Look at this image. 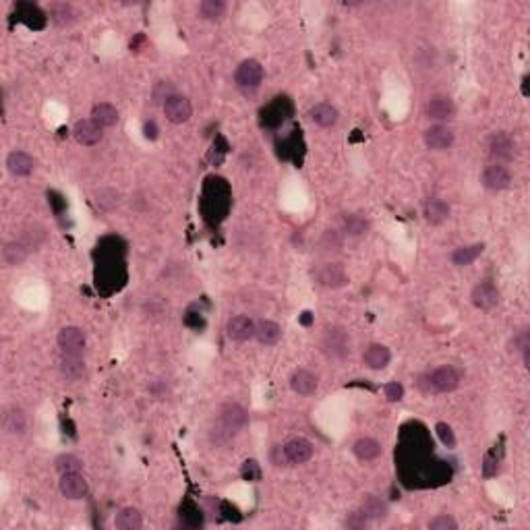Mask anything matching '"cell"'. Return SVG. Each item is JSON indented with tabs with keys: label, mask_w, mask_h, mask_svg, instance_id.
I'll list each match as a JSON object with an SVG mask.
<instances>
[{
	"label": "cell",
	"mask_w": 530,
	"mask_h": 530,
	"mask_svg": "<svg viewBox=\"0 0 530 530\" xmlns=\"http://www.w3.org/2000/svg\"><path fill=\"white\" fill-rule=\"evenodd\" d=\"M319 388V377L309 369H296L290 375V390L298 396H313Z\"/></svg>",
	"instance_id": "e0dca14e"
},
{
	"label": "cell",
	"mask_w": 530,
	"mask_h": 530,
	"mask_svg": "<svg viewBox=\"0 0 530 530\" xmlns=\"http://www.w3.org/2000/svg\"><path fill=\"white\" fill-rule=\"evenodd\" d=\"M480 182H483V186H487L489 191H503V189H508L510 182H512V172H510L508 166L493 162V164H489V166L483 170Z\"/></svg>",
	"instance_id": "30bf717a"
},
{
	"label": "cell",
	"mask_w": 530,
	"mask_h": 530,
	"mask_svg": "<svg viewBox=\"0 0 530 530\" xmlns=\"http://www.w3.org/2000/svg\"><path fill=\"white\" fill-rule=\"evenodd\" d=\"M358 512L367 518V522H381V520L388 518V503L381 501V499L375 497V495H369V497H365V501L360 503V510H358Z\"/></svg>",
	"instance_id": "484cf974"
},
{
	"label": "cell",
	"mask_w": 530,
	"mask_h": 530,
	"mask_svg": "<svg viewBox=\"0 0 530 530\" xmlns=\"http://www.w3.org/2000/svg\"><path fill=\"white\" fill-rule=\"evenodd\" d=\"M255 338H257L259 344H263V346H274V344H278L280 338H282V327H280L276 321L263 319V321L255 323Z\"/></svg>",
	"instance_id": "d4e9b609"
},
{
	"label": "cell",
	"mask_w": 530,
	"mask_h": 530,
	"mask_svg": "<svg viewBox=\"0 0 530 530\" xmlns=\"http://www.w3.org/2000/svg\"><path fill=\"white\" fill-rule=\"evenodd\" d=\"M73 137L77 143L81 145H98L102 139H104V128L98 126L91 118H83V120H77L75 126H73Z\"/></svg>",
	"instance_id": "8fae6325"
},
{
	"label": "cell",
	"mask_w": 530,
	"mask_h": 530,
	"mask_svg": "<svg viewBox=\"0 0 530 530\" xmlns=\"http://www.w3.org/2000/svg\"><path fill=\"white\" fill-rule=\"evenodd\" d=\"M54 469L60 472V474H66V472H81L83 469V462L73 456V454H62L54 460Z\"/></svg>",
	"instance_id": "836d02e7"
},
{
	"label": "cell",
	"mask_w": 530,
	"mask_h": 530,
	"mask_svg": "<svg viewBox=\"0 0 530 530\" xmlns=\"http://www.w3.org/2000/svg\"><path fill=\"white\" fill-rule=\"evenodd\" d=\"M425 145L433 152H446L454 145V133L452 128L443 124H435L425 131Z\"/></svg>",
	"instance_id": "2e32d148"
},
{
	"label": "cell",
	"mask_w": 530,
	"mask_h": 530,
	"mask_svg": "<svg viewBox=\"0 0 530 530\" xmlns=\"http://www.w3.org/2000/svg\"><path fill=\"white\" fill-rule=\"evenodd\" d=\"M319 348H321V353L325 354L327 358L344 360L351 354V334L344 327H340V325L327 327L323 332V336H321Z\"/></svg>",
	"instance_id": "7a4b0ae2"
},
{
	"label": "cell",
	"mask_w": 530,
	"mask_h": 530,
	"mask_svg": "<svg viewBox=\"0 0 530 530\" xmlns=\"http://www.w3.org/2000/svg\"><path fill=\"white\" fill-rule=\"evenodd\" d=\"M425 110H427V117L431 118V120H437V122H448L456 115V106H454L452 98L450 96H441V94L431 96Z\"/></svg>",
	"instance_id": "4fadbf2b"
},
{
	"label": "cell",
	"mask_w": 530,
	"mask_h": 530,
	"mask_svg": "<svg viewBox=\"0 0 530 530\" xmlns=\"http://www.w3.org/2000/svg\"><path fill=\"white\" fill-rule=\"evenodd\" d=\"M164 115L172 124H184L193 117V104L186 96L182 94H170L164 100Z\"/></svg>",
	"instance_id": "ba28073f"
},
{
	"label": "cell",
	"mask_w": 530,
	"mask_h": 530,
	"mask_svg": "<svg viewBox=\"0 0 530 530\" xmlns=\"http://www.w3.org/2000/svg\"><path fill=\"white\" fill-rule=\"evenodd\" d=\"M429 529L431 530H456L458 529V522L448 516V514H441V516H435L431 522H429Z\"/></svg>",
	"instance_id": "f35d334b"
},
{
	"label": "cell",
	"mask_w": 530,
	"mask_h": 530,
	"mask_svg": "<svg viewBox=\"0 0 530 530\" xmlns=\"http://www.w3.org/2000/svg\"><path fill=\"white\" fill-rule=\"evenodd\" d=\"M353 452L360 462H373V460H377L383 454V448L373 437H360V439L354 441Z\"/></svg>",
	"instance_id": "cb8c5ba5"
},
{
	"label": "cell",
	"mask_w": 530,
	"mask_h": 530,
	"mask_svg": "<svg viewBox=\"0 0 530 530\" xmlns=\"http://www.w3.org/2000/svg\"><path fill=\"white\" fill-rule=\"evenodd\" d=\"M489 156L497 162V164H503V162H512L516 158V141L512 139L510 133L506 131H495L491 137H489Z\"/></svg>",
	"instance_id": "5b68a950"
},
{
	"label": "cell",
	"mask_w": 530,
	"mask_h": 530,
	"mask_svg": "<svg viewBox=\"0 0 530 530\" xmlns=\"http://www.w3.org/2000/svg\"><path fill=\"white\" fill-rule=\"evenodd\" d=\"M96 203H98L102 209H108V212H110V209L118 207V203H120V193L115 191V189H104V191L98 193Z\"/></svg>",
	"instance_id": "e575fe53"
},
{
	"label": "cell",
	"mask_w": 530,
	"mask_h": 530,
	"mask_svg": "<svg viewBox=\"0 0 530 530\" xmlns=\"http://www.w3.org/2000/svg\"><path fill=\"white\" fill-rule=\"evenodd\" d=\"M383 392H385V398H388L390 402H400V400L404 398V385H402V383H398V381H390V383H385Z\"/></svg>",
	"instance_id": "60d3db41"
},
{
	"label": "cell",
	"mask_w": 530,
	"mask_h": 530,
	"mask_svg": "<svg viewBox=\"0 0 530 530\" xmlns=\"http://www.w3.org/2000/svg\"><path fill=\"white\" fill-rule=\"evenodd\" d=\"M309 118H311L317 126H321V128H332V126L338 124L340 112H338L336 106H332V104H327V102H321V104H315V106L309 110Z\"/></svg>",
	"instance_id": "44dd1931"
},
{
	"label": "cell",
	"mask_w": 530,
	"mask_h": 530,
	"mask_svg": "<svg viewBox=\"0 0 530 530\" xmlns=\"http://www.w3.org/2000/svg\"><path fill=\"white\" fill-rule=\"evenodd\" d=\"M199 15L207 21H220L226 15V4L222 0H203L199 4Z\"/></svg>",
	"instance_id": "d6a6232c"
},
{
	"label": "cell",
	"mask_w": 530,
	"mask_h": 530,
	"mask_svg": "<svg viewBox=\"0 0 530 530\" xmlns=\"http://www.w3.org/2000/svg\"><path fill=\"white\" fill-rule=\"evenodd\" d=\"M485 251V242H474V244H466V246H458L452 253V263L458 267H469L472 265Z\"/></svg>",
	"instance_id": "83f0119b"
},
{
	"label": "cell",
	"mask_w": 530,
	"mask_h": 530,
	"mask_svg": "<svg viewBox=\"0 0 530 530\" xmlns=\"http://www.w3.org/2000/svg\"><path fill=\"white\" fill-rule=\"evenodd\" d=\"M422 216H425V222L431 224V226H439L443 224L448 218H450V205L439 199V197H429L422 205Z\"/></svg>",
	"instance_id": "d6986e66"
},
{
	"label": "cell",
	"mask_w": 530,
	"mask_h": 530,
	"mask_svg": "<svg viewBox=\"0 0 530 530\" xmlns=\"http://www.w3.org/2000/svg\"><path fill=\"white\" fill-rule=\"evenodd\" d=\"M369 230V220L362 214H344L342 216V233L346 236H362Z\"/></svg>",
	"instance_id": "4dcf8cb0"
},
{
	"label": "cell",
	"mask_w": 530,
	"mask_h": 530,
	"mask_svg": "<svg viewBox=\"0 0 530 530\" xmlns=\"http://www.w3.org/2000/svg\"><path fill=\"white\" fill-rule=\"evenodd\" d=\"M57 344H59L60 354H73V356H81L87 348V334L77 327V325H66L62 327L57 336Z\"/></svg>",
	"instance_id": "277c9868"
},
{
	"label": "cell",
	"mask_w": 530,
	"mask_h": 530,
	"mask_svg": "<svg viewBox=\"0 0 530 530\" xmlns=\"http://www.w3.org/2000/svg\"><path fill=\"white\" fill-rule=\"evenodd\" d=\"M362 360H365V365H367L371 371H383V369L390 365V360H392V353H390V348L383 346V344H371V346H367V351L362 353Z\"/></svg>",
	"instance_id": "603a6c76"
},
{
	"label": "cell",
	"mask_w": 530,
	"mask_h": 530,
	"mask_svg": "<svg viewBox=\"0 0 530 530\" xmlns=\"http://www.w3.org/2000/svg\"><path fill=\"white\" fill-rule=\"evenodd\" d=\"M460 381H462L460 371L452 365H443V367H437L431 373L422 375L418 379V388L425 394H450V392L458 390Z\"/></svg>",
	"instance_id": "6da1fadb"
},
{
	"label": "cell",
	"mask_w": 530,
	"mask_h": 530,
	"mask_svg": "<svg viewBox=\"0 0 530 530\" xmlns=\"http://www.w3.org/2000/svg\"><path fill=\"white\" fill-rule=\"evenodd\" d=\"M27 257H29V246H27L21 238L4 242V246H2V261H4V265L17 267V265H21Z\"/></svg>",
	"instance_id": "7402d4cb"
},
{
	"label": "cell",
	"mask_w": 530,
	"mask_h": 530,
	"mask_svg": "<svg viewBox=\"0 0 530 530\" xmlns=\"http://www.w3.org/2000/svg\"><path fill=\"white\" fill-rule=\"evenodd\" d=\"M240 474H242V478L244 480H251V483H257L259 478H261V466L255 462V460H246V462H242V466H240Z\"/></svg>",
	"instance_id": "74e56055"
},
{
	"label": "cell",
	"mask_w": 530,
	"mask_h": 530,
	"mask_svg": "<svg viewBox=\"0 0 530 530\" xmlns=\"http://www.w3.org/2000/svg\"><path fill=\"white\" fill-rule=\"evenodd\" d=\"M145 137L147 139H156L158 137V128H156V122H145Z\"/></svg>",
	"instance_id": "7bdbcfd3"
},
{
	"label": "cell",
	"mask_w": 530,
	"mask_h": 530,
	"mask_svg": "<svg viewBox=\"0 0 530 530\" xmlns=\"http://www.w3.org/2000/svg\"><path fill=\"white\" fill-rule=\"evenodd\" d=\"M471 302L478 311H491L499 304V290L491 282H480L472 288Z\"/></svg>",
	"instance_id": "5bb4252c"
},
{
	"label": "cell",
	"mask_w": 530,
	"mask_h": 530,
	"mask_svg": "<svg viewBox=\"0 0 530 530\" xmlns=\"http://www.w3.org/2000/svg\"><path fill=\"white\" fill-rule=\"evenodd\" d=\"M91 120L98 126H102V128H110V126H115L118 122V110L112 104H108V102L96 104L91 108Z\"/></svg>",
	"instance_id": "f1b7e54d"
},
{
	"label": "cell",
	"mask_w": 530,
	"mask_h": 530,
	"mask_svg": "<svg viewBox=\"0 0 530 530\" xmlns=\"http://www.w3.org/2000/svg\"><path fill=\"white\" fill-rule=\"evenodd\" d=\"M218 422H220L222 433H226V437H233L249 425V414L238 402H226L220 406Z\"/></svg>",
	"instance_id": "3957f363"
},
{
	"label": "cell",
	"mask_w": 530,
	"mask_h": 530,
	"mask_svg": "<svg viewBox=\"0 0 530 530\" xmlns=\"http://www.w3.org/2000/svg\"><path fill=\"white\" fill-rule=\"evenodd\" d=\"M263 66L255 59L242 60L235 71V81L240 89H257L263 81Z\"/></svg>",
	"instance_id": "8992f818"
},
{
	"label": "cell",
	"mask_w": 530,
	"mask_h": 530,
	"mask_svg": "<svg viewBox=\"0 0 530 530\" xmlns=\"http://www.w3.org/2000/svg\"><path fill=\"white\" fill-rule=\"evenodd\" d=\"M4 431L10 435H23L27 431V414L23 413L19 406H10L4 411V418H2Z\"/></svg>",
	"instance_id": "4316f807"
},
{
	"label": "cell",
	"mask_w": 530,
	"mask_h": 530,
	"mask_svg": "<svg viewBox=\"0 0 530 530\" xmlns=\"http://www.w3.org/2000/svg\"><path fill=\"white\" fill-rule=\"evenodd\" d=\"M50 19H52L59 27H66V25H73V23L77 21V10L73 8V4L57 2V4H52V8H50Z\"/></svg>",
	"instance_id": "1f68e13d"
},
{
	"label": "cell",
	"mask_w": 530,
	"mask_h": 530,
	"mask_svg": "<svg viewBox=\"0 0 530 530\" xmlns=\"http://www.w3.org/2000/svg\"><path fill=\"white\" fill-rule=\"evenodd\" d=\"M315 280L321 288L327 290H338L348 284V274L342 263H323L315 272Z\"/></svg>",
	"instance_id": "52a82bcc"
},
{
	"label": "cell",
	"mask_w": 530,
	"mask_h": 530,
	"mask_svg": "<svg viewBox=\"0 0 530 530\" xmlns=\"http://www.w3.org/2000/svg\"><path fill=\"white\" fill-rule=\"evenodd\" d=\"M60 375L68 381V383H77L85 377V362L81 356H73V354H60L59 360Z\"/></svg>",
	"instance_id": "ffe728a7"
},
{
	"label": "cell",
	"mask_w": 530,
	"mask_h": 530,
	"mask_svg": "<svg viewBox=\"0 0 530 530\" xmlns=\"http://www.w3.org/2000/svg\"><path fill=\"white\" fill-rule=\"evenodd\" d=\"M226 334L235 342H246L255 338V321L249 315H235L226 323Z\"/></svg>",
	"instance_id": "9a60e30c"
},
{
	"label": "cell",
	"mask_w": 530,
	"mask_h": 530,
	"mask_svg": "<svg viewBox=\"0 0 530 530\" xmlns=\"http://www.w3.org/2000/svg\"><path fill=\"white\" fill-rule=\"evenodd\" d=\"M59 489L62 497L77 501L87 495V480L81 472H66V474H60Z\"/></svg>",
	"instance_id": "7c38bea8"
},
{
	"label": "cell",
	"mask_w": 530,
	"mask_h": 530,
	"mask_svg": "<svg viewBox=\"0 0 530 530\" xmlns=\"http://www.w3.org/2000/svg\"><path fill=\"white\" fill-rule=\"evenodd\" d=\"M435 433L439 437V441L448 448V450H454L456 448V435H454V429L448 425V422H437L435 425Z\"/></svg>",
	"instance_id": "8d00e7d4"
},
{
	"label": "cell",
	"mask_w": 530,
	"mask_h": 530,
	"mask_svg": "<svg viewBox=\"0 0 530 530\" xmlns=\"http://www.w3.org/2000/svg\"><path fill=\"white\" fill-rule=\"evenodd\" d=\"M34 168H36V160L23 149H15L6 156V170L13 177H29Z\"/></svg>",
	"instance_id": "ac0fdd59"
},
{
	"label": "cell",
	"mask_w": 530,
	"mask_h": 530,
	"mask_svg": "<svg viewBox=\"0 0 530 530\" xmlns=\"http://www.w3.org/2000/svg\"><path fill=\"white\" fill-rule=\"evenodd\" d=\"M480 471H483V476H485V478L497 476V472H499V456H497L495 450H491V452L485 454L483 464H480Z\"/></svg>",
	"instance_id": "d590c367"
},
{
	"label": "cell",
	"mask_w": 530,
	"mask_h": 530,
	"mask_svg": "<svg viewBox=\"0 0 530 530\" xmlns=\"http://www.w3.org/2000/svg\"><path fill=\"white\" fill-rule=\"evenodd\" d=\"M282 454H284V462L288 464H307L313 458V443L304 437H293L290 441H286L282 446Z\"/></svg>",
	"instance_id": "9c48e42d"
},
{
	"label": "cell",
	"mask_w": 530,
	"mask_h": 530,
	"mask_svg": "<svg viewBox=\"0 0 530 530\" xmlns=\"http://www.w3.org/2000/svg\"><path fill=\"white\" fill-rule=\"evenodd\" d=\"M321 246L323 251H340L342 249V236L336 230H325V235L321 238Z\"/></svg>",
	"instance_id": "ab89813d"
},
{
	"label": "cell",
	"mask_w": 530,
	"mask_h": 530,
	"mask_svg": "<svg viewBox=\"0 0 530 530\" xmlns=\"http://www.w3.org/2000/svg\"><path fill=\"white\" fill-rule=\"evenodd\" d=\"M367 524V518L360 514V512H356V514H353L348 520H346V527H353V529H362Z\"/></svg>",
	"instance_id": "b9f144b4"
},
{
	"label": "cell",
	"mask_w": 530,
	"mask_h": 530,
	"mask_svg": "<svg viewBox=\"0 0 530 530\" xmlns=\"http://www.w3.org/2000/svg\"><path fill=\"white\" fill-rule=\"evenodd\" d=\"M115 527L120 530H139L143 527V516L137 508H122L115 518Z\"/></svg>",
	"instance_id": "f546056e"
}]
</instances>
